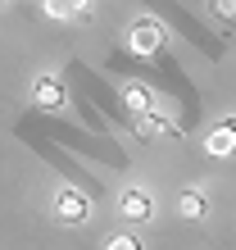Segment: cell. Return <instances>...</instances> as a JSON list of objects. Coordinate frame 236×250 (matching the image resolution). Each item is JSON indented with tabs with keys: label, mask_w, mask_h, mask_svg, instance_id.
I'll use <instances>...</instances> for the list:
<instances>
[{
	"label": "cell",
	"mask_w": 236,
	"mask_h": 250,
	"mask_svg": "<svg viewBox=\"0 0 236 250\" xmlns=\"http://www.w3.org/2000/svg\"><path fill=\"white\" fill-rule=\"evenodd\" d=\"M50 209H55V218H59L64 228H78V223H86V218H91V200H86L82 191H73V187H59Z\"/></svg>",
	"instance_id": "obj_1"
},
{
	"label": "cell",
	"mask_w": 236,
	"mask_h": 250,
	"mask_svg": "<svg viewBox=\"0 0 236 250\" xmlns=\"http://www.w3.org/2000/svg\"><path fill=\"white\" fill-rule=\"evenodd\" d=\"M127 46L137 50V55H159V46H164V27H159L155 19H141V23H132V32H127Z\"/></svg>",
	"instance_id": "obj_2"
},
{
	"label": "cell",
	"mask_w": 236,
	"mask_h": 250,
	"mask_svg": "<svg viewBox=\"0 0 236 250\" xmlns=\"http://www.w3.org/2000/svg\"><path fill=\"white\" fill-rule=\"evenodd\" d=\"M118 214L132 218V223H145V218L155 214V200H150V191H141V187H127L123 196H118Z\"/></svg>",
	"instance_id": "obj_3"
},
{
	"label": "cell",
	"mask_w": 236,
	"mask_h": 250,
	"mask_svg": "<svg viewBox=\"0 0 236 250\" xmlns=\"http://www.w3.org/2000/svg\"><path fill=\"white\" fill-rule=\"evenodd\" d=\"M204 150H209L214 159H223V155H232L236 150V119L232 123H218L209 137H204Z\"/></svg>",
	"instance_id": "obj_4"
},
{
	"label": "cell",
	"mask_w": 236,
	"mask_h": 250,
	"mask_svg": "<svg viewBox=\"0 0 236 250\" xmlns=\"http://www.w3.org/2000/svg\"><path fill=\"white\" fill-rule=\"evenodd\" d=\"M32 100L41 109H64V82H59V78H37Z\"/></svg>",
	"instance_id": "obj_5"
},
{
	"label": "cell",
	"mask_w": 236,
	"mask_h": 250,
	"mask_svg": "<svg viewBox=\"0 0 236 250\" xmlns=\"http://www.w3.org/2000/svg\"><path fill=\"white\" fill-rule=\"evenodd\" d=\"M204 209H209L204 191H182V196H177V214L182 218H204Z\"/></svg>",
	"instance_id": "obj_6"
},
{
	"label": "cell",
	"mask_w": 236,
	"mask_h": 250,
	"mask_svg": "<svg viewBox=\"0 0 236 250\" xmlns=\"http://www.w3.org/2000/svg\"><path fill=\"white\" fill-rule=\"evenodd\" d=\"M123 105H127L132 114H150V109H155V96L145 91V86L132 82V86H123Z\"/></svg>",
	"instance_id": "obj_7"
},
{
	"label": "cell",
	"mask_w": 236,
	"mask_h": 250,
	"mask_svg": "<svg viewBox=\"0 0 236 250\" xmlns=\"http://www.w3.org/2000/svg\"><path fill=\"white\" fill-rule=\"evenodd\" d=\"M46 9L55 19H73V14H86L91 9V0H46Z\"/></svg>",
	"instance_id": "obj_8"
},
{
	"label": "cell",
	"mask_w": 236,
	"mask_h": 250,
	"mask_svg": "<svg viewBox=\"0 0 236 250\" xmlns=\"http://www.w3.org/2000/svg\"><path fill=\"white\" fill-rule=\"evenodd\" d=\"M214 14L218 19H236V0H214Z\"/></svg>",
	"instance_id": "obj_9"
},
{
	"label": "cell",
	"mask_w": 236,
	"mask_h": 250,
	"mask_svg": "<svg viewBox=\"0 0 236 250\" xmlns=\"http://www.w3.org/2000/svg\"><path fill=\"white\" fill-rule=\"evenodd\" d=\"M109 250H137V241H132V237H114Z\"/></svg>",
	"instance_id": "obj_10"
}]
</instances>
